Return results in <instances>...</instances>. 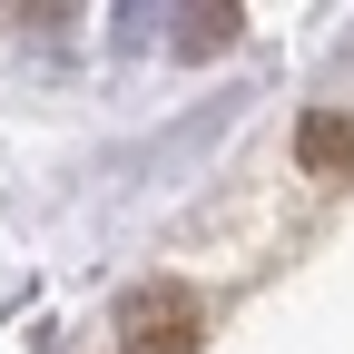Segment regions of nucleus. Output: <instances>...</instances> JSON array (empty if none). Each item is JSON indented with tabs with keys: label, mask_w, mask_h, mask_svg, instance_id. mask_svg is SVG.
<instances>
[{
	"label": "nucleus",
	"mask_w": 354,
	"mask_h": 354,
	"mask_svg": "<svg viewBox=\"0 0 354 354\" xmlns=\"http://www.w3.org/2000/svg\"><path fill=\"white\" fill-rule=\"evenodd\" d=\"M197 335H207L197 286L158 276V286H128L118 295V354H197Z\"/></svg>",
	"instance_id": "obj_1"
},
{
	"label": "nucleus",
	"mask_w": 354,
	"mask_h": 354,
	"mask_svg": "<svg viewBox=\"0 0 354 354\" xmlns=\"http://www.w3.org/2000/svg\"><path fill=\"white\" fill-rule=\"evenodd\" d=\"M295 158H305V177H335V167H354V118H344V109H305V128H295Z\"/></svg>",
	"instance_id": "obj_2"
},
{
	"label": "nucleus",
	"mask_w": 354,
	"mask_h": 354,
	"mask_svg": "<svg viewBox=\"0 0 354 354\" xmlns=\"http://www.w3.org/2000/svg\"><path fill=\"white\" fill-rule=\"evenodd\" d=\"M236 0H216V10H187V30H177V50H227V39H236Z\"/></svg>",
	"instance_id": "obj_3"
}]
</instances>
